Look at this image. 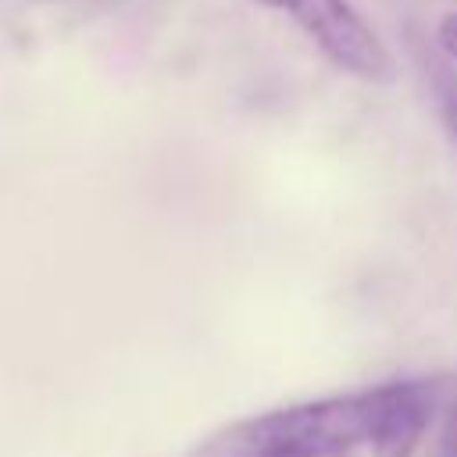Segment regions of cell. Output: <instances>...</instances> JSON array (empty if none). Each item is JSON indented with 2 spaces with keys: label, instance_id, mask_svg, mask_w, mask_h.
<instances>
[{
  "label": "cell",
  "instance_id": "6da1fadb",
  "mask_svg": "<svg viewBox=\"0 0 457 457\" xmlns=\"http://www.w3.org/2000/svg\"><path fill=\"white\" fill-rule=\"evenodd\" d=\"M386 382L357 393L303 400L293 407H275L243 421L218 428L200 443L196 457H282L303 450H353L371 439L375 418L382 411Z\"/></svg>",
  "mask_w": 457,
  "mask_h": 457
},
{
  "label": "cell",
  "instance_id": "7a4b0ae2",
  "mask_svg": "<svg viewBox=\"0 0 457 457\" xmlns=\"http://www.w3.org/2000/svg\"><path fill=\"white\" fill-rule=\"evenodd\" d=\"M253 4L286 14L318 46V54L343 75L371 86H386L396 79L393 54L350 0H253Z\"/></svg>",
  "mask_w": 457,
  "mask_h": 457
},
{
  "label": "cell",
  "instance_id": "3957f363",
  "mask_svg": "<svg viewBox=\"0 0 457 457\" xmlns=\"http://www.w3.org/2000/svg\"><path fill=\"white\" fill-rule=\"evenodd\" d=\"M446 378H403V382H386L382 411L371 428V453L375 457H414L421 446L439 400H443Z\"/></svg>",
  "mask_w": 457,
  "mask_h": 457
},
{
  "label": "cell",
  "instance_id": "277c9868",
  "mask_svg": "<svg viewBox=\"0 0 457 457\" xmlns=\"http://www.w3.org/2000/svg\"><path fill=\"white\" fill-rule=\"evenodd\" d=\"M425 68H428V79H432V96H436L439 118H443V125H446V132L457 146V68L439 61V57L425 61Z\"/></svg>",
  "mask_w": 457,
  "mask_h": 457
},
{
  "label": "cell",
  "instance_id": "5b68a950",
  "mask_svg": "<svg viewBox=\"0 0 457 457\" xmlns=\"http://www.w3.org/2000/svg\"><path fill=\"white\" fill-rule=\"evenodd\" d=\"M436 457H457V400L450 403L443 428H439V443H436Z\"/></svg>",
  "mask_w": 457,
  "mask_h": 457
},
{
  "label": "cell",
  "instance_id": "8992f818",
  "mask_svg": "<svg viewBox=\"0 0 457 457\" xmlns=\"http://www.w3.org/2000/svg\"><path fill=\"white\" fill-rule=\"evenodd\" d=\"M436 43H439V50H443L450 61H457V11H450V14L439 18V25H436Z\"/></svg>",
  "mask_w": 457,
  "mask_h": 457
},
{
  "label": "cell",
  "instance_id": "52a82bcc",
  "mask_svg": "<svg viewBox=\"0 0 457 457\" xmlns=\"http://www.w3.org/2000/svg\"><path fill=\"white\" fill-rule=\"evenodd\" d=\"M282 457H350L346 450H303V453H282Z\"/></svg>",
  "mask_w": 457,
  "mask_h": 457
}]
</instances>
